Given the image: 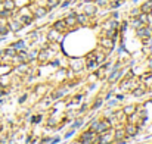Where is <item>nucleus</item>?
<instances>
[{
    "mask_svg": "<svg viewBox=\"0 0 152 144\" xmlns=\"http://www.w3.org/2000/svg\"><path fill=\"white\" fill-rule=\"evenodd\" d=\"M109 128H111V122L106 121V119L100 121V122H93L92 123V131H95L98 134H105V132L109 131Z\"/></svg>",
    "mask_w": 152,
    "mask_h": 144,
    "instance_id": "nucleus-1",
    "label": "nucleus"
},
{
    "mask_svg": "<svg viewBox=\"0 0 152 144\" xmlns=\"http://www.w3.org/2000/svg\"><path fill=\"white\" fill-rule=\"evenodd\" d=\"M137 35L140 38H151L152 37V28L149 25H142L140 28H137Z\"/></svg>",
    "mask_w": 152,
    "mask_h": 144,
    "instance_id": "nucleus-2",
    "label": "nucleus"
},
{
    "mask_svg": "<svg viewBox=\"0 0 152 144\" xmlns=\"http://www.w3.org/2000/svg\"><path fill=\"white\" fill-rule=\"evenodd\" d=\"M96 137V132L95 131H87L81 135V144H93V140Z\"/></svg>",
    "mask_w": 152,
    "mask_h": 144,
    "instance_id": "nucleus-3",
    "label": "nucleus"
},
{
    "mask_svg": "<svg viewBox=\"0 0 152 144\" xmlns=\"http://www.w3.org/2000/svg\"><path fill=\"white\" fill-rule=\"evenodd\" d=\"M53 28H55L56 31H59V33H64V31H67V30H68L65 19H59V21H56V22L53 24Z\"/></svg>",
    "mask_w": 152,
    "mask_h": 144,
    "instance_id": "nucleus-4",
    "label": "nucleus"
},
{
    "mask_svg": "<svg viewBox=\"0 0 152 144\" xmlns=\"http://www.w3.org/2000/svg\"><path fill=\"white\" fill-rule=\"evenodd\" d=\"M100 46H102V47H105L106 50H111V49L114 47V40H112V38H109V37H105V38H102Z\"/></svg>",
    "mask_w": 152,
    "mask_h": 144,
    "instance_id": "nucleus-5",
    "label": "nucleus"
},
{
    "mask_svg": "<svg viewBox=\"0 0 152 144\" xmlns=\"http://www.w3.org/2000/svg\"><path fill=\"white\" fill-rule=\"evenodd\" d=\"M140 12L143 13H152V0H148L140 6Z\"/></svg>",
    "mask_w": 152,
    "mask_h": 144,
    "instance_id": "nucleus-6",
    "label": "nucleus"
},
{
    "mask_svg": "<svg viewBox=\"0 0 152 144\" xmlns=\"http://www.w3.org/2000/svg\"><path fill=\"white\" fill-rule=\"evenodd\" d=\"M137 131H139V128H137L136 125H133V123H128V125L125 126V134H127V135H130V137L136 135V134H137Z\"/></svg>",
    "mask_w": 152,
    "mask_h": 144,
    "instance_id": "nucleus-7",
    "label": "nucleus"
},
{
    "mask_svg": "<svg viewBox=\"0 0 152 144\" xmlns=\"http://www.w3.org/2000/svg\"><path fill=\"white\" fill-rule=\"evenodd\" d=\"M84 13H86L87 16H90V15H95V13H96V5L87 3V5L84 6Z\"/></svg>",
    "mask_w": 152,
    "mask_h": 144,
    "instance_id": "nucleus-8",
    "label": "nucleus"
},
{
    "mask_svg": "<svg viewBox=\"0 0 152 144\" xmlns=\"http://www.w3.org/2000/svg\"><path fill=\"white\" fill-rule=\"evenodd\" d=\"M65 22H67V27H74L77 24V16L75 13H70L67 18H65Z\"/></svg>",
    "mask_w": 152,
    "mask_h": 144,
    "instance_id": "nucleus-9",
    "label": "nucleus"
},
{
    "mask_svg": "<svg viewBox=\"0 0 152 144\" xmlns=\"http://www.w3.org/2000/svg\"><path fill=\"white\" fill-rule=\"evenodd\" d=\"M77 16V24H81V25H87L89 22V16L86 13H81V15H75Z\"/></svg>",
    "mask_w": 152,
    "mask_h": 144,
    "instance_id": "nucleus-10",
    "label": "nucleus"
},
{
    "mask_svg": "<svg viewBox=\"0 0 152 144\" xmlns=\"http://www.w3.org/2000/svg\"><path fill=\"white\" fill-rule=\"evenodd\" d=\"M8 27H9V30H12V31H18V30H21L22 24H21L19 21H12V22L8 24Z\"/></svg>",
    "mask_w": 152,
    "mask_h": 144,
    "instance_id": "nucleus-11",
    "label": "nucleus"
},
{
    "mask_svg": "<svg viewBox=\"0 0 152 144\" xmlns=\"http://www.w3.org/2000/svg\"><path fill=\"white\" fill-rule=\"evenodd\" d=\"M47 13V9H44V8H37L36 11H34V16L36 18H42V16H44Z\"/></svg>",
    "mask_w": 152,
    "mask_h": 144,
    "instance_id": "nucleus-12",
    "label": "nucleus"
},
{
    "mask_svg": "<svg viewBox=\"0 0 152 144\" xmlns=\"http://www.w3.org/2000/svg\"><path fill=\"white\" fill-rule=\"evenodd\" d=\"M3 6H5V9L12 11L15 8V3H14V0H3Z\"/></svg>",
    "mask_w": 152,
    "mask_h": 144,
    "instance_id": "nucleus-13",
    "label": "nucleus"
},
{
    "mask_svg": "<svg viewBox=\"0 0 152 144\" xmlns=\"http://www.w3.org/2000/svg\"><path fill=\"white\" fill-rule=\"evenodd\" d=\"M5 55L9 56V57H15V56H16V49H15V47H9V49L5 50Z\"/></svg>",
    "mask_w": 152,
    "mask_h": 144,
    "instance_id": "nucleus-14",
    "label": "nucleus"
},
{
    "mask_svg": "<svg viewBox=\"0 0 152 144\" xmlns=\"http://www.w3.org/2000/svg\"><path fill=\"white\" fill-rule=\"evenodd\" d=\"M47 9H53L55 6H58L59 5V0H47Z\"/></svg>",
    "mask_w": 152,
    "mask_h": 144,
    "instance_id": "nucleus-15",
    "label": "nucleus"
},
{
    "mask_svg": "<svg viewBox=\"0 0 152 144\" xmlns=\"http://www.w3.org/2000/svg\"><path fill=\"white\" fill-rule=\"evenodd\" d=\"M58 37H59V31H56V30L53 28V30L49 33V40H56Z\"/></svg>",
    "mask_w": 152,
    "mask_h": 144,
    "instance_id": "nucleus-16",
    "label": "nucleus"
},
{
    "mask_svg": "<svg viewBox=\"0 0 152 144\" xmlns=\"http://www.w3.org/2000/svg\"><path fill=\"white\" fill-rule=\"evenodd\" d=\"M124 135H125V129H117L114 138H115V140H120V138H123Z\"/></svg>",
    "mask_w": 152,
    "mask_h": 144,
    "instance_id": "nucleus-17",
    "label": "nucleus"
},
{
    "mask_svg": "<svg viewBox=\"0 0 152 144\" xmlns=\"http://www.w3.org/2000/svg\"><path fill=\"white\" fill-rule=\"evenodd\" d=\"M112 141V137L111 135H103V137H100V143L102 144H109Z\"/></svg>",
    "mask_w": 152,
    "mask_h": 144,
    "instance_id": "nucleus-18",
    "label": "nucleus"
},
{
    "mask_svg": "<svg viewBox=\"0 0 152 144\" xmlns=\"http://www.w3.org/2000/svg\"><path fill=\"white\" fill-rule=\"evenodd\" d=\"M19 22H21V24H30V22H31V16H21V18H19Z\"/></svg>",
    "mask_w": 152,
    "mask_h": 144,
    "instance_id": "nucleus-19",
    "label": "nucleus"
},
{
    "mask_svg": "<svg viewBox=\"0 0 152 144\" xmlns=\"http://www.w3.org/2000/svg\"><path fill=\"white\" fill-rule=\"evenodd\" d=\"M131 25H133V27H134V28L137 30V28H140V27H142L143 24H142V22L139 21V18H136V19H133V22H131Z\"/></svg>",
    "mask_w": 152,
    "mask_h": 144,
    "instance_id": "nucleus-20",
    "label": "nucleus"
},
{
    "mask_svg": "<svg viewBox=\"0 0 152 144\" xmlns=\"http://www.w3.org/2000/svg\"><path fill=\"white\" fill-rule=\"evenodd\" d=\"M12 47H15L16 50H19V49H24V47H25V44H24V41H18V43H15Z\"/></svg>",
    "mask_w": 152,
    "mask_h": 144,
    "instance_id": "nucleus-21",
    "label": "nucleus"
},
{
    "mask_svg": "<svg viewBox=\"0 0 152 144\" xmlns=\"http://www.w3.org/2000/svg\"><path fill=\"white\" fill-rule=\"evenodd\" d=\"M109 3V0H96V5L98 6H106Z\"/></svg>",
    "mask_w": 152,
    "mask_h": 144,
    "instance_id": "nucleus-22",
    "label": "nucleus"
},
{
    "mask_svg": "<svg viewBox=\"0 0 152 144\" xmlns=\"http://www.w3.org/2000/svg\"><path fill=\"white\" fill-rule=\"evenodd\" d=\"M9 15H11V11H8V9H5V11L0 12V16H3V18H6V16H9Z\"/></svg>",
    "mask_w": 152,
    "mask_h": 144,
    "instance_id": "nucleus-23",
    "label": "nucleus"
},
{
    "mask_svg": "<svg viewBox=\"0 0 152 144\" xmlns=\"http://www.w3.org/2000/svg\"><path fill=\"white\" fill-rule=\"evenodd\" d=\"M146 25H149L152 28V13H148V21H146Z\"/></svg>",
    "mask_w": 152,
    "mask_h": 144,
    "instance_id": "nucleus-24",
    "label": "nucleus"
},
{
    "mask_svg": "<svg viewBox=\"0 0 152 144\" xmlns=\"http://www.w3.org/2000/svg\"><path fill=\"white\" fill-rule=\"evenodd\" d=\"M68 5H70V0H67V2H64V3H62V8H67Z\"/></svg>",
    "mask_w": 152,
    "mask_h": 144,
    "instance_id": "nucleus-25",
    "label": "nucleus"
},
{
    "mask_svg": "<svg viewBox=\"0 0 152 144\" xmlns=\"http://www.w3.org/2000/svg\"><path fill=\"white\" fill-rule=\"evenodd\" d=\"M78 125H81V121H77V122H75V123H74V128H77V126H78Z\"/></svg>",
    "mask_w": 152,
    "mask_h": 144,
    "instance_id": "nucleus-26",
    "label": "nucleus"
},
{
    "mask_svg": "<svg viewBox=\"0 0 152 144\" xmlns=\"http://www.w3.org/2000/svg\"><path fill=\"white\" fill-rule=\"evenodd\" d=\"M0 96H2V91H0Z\"/></svg>",
    "mask_w": 152,
    "mask_h": 144,
    "instance_id": "nucleus-27",
    "label": "nucleus"
},
{
    "mask_svg": "<svg viewBox=\"0 0 152 144\" xmlns=\"http://www.w3.org/2000/svg\"><path fill=\"white\" fill-rule=\"evenodd\" d=\"M0 129H2V126H0Z\"/></svg>",
    "mask_w": 152,
    "mask_h": 144,
    "instance_id": "nucleus-28",
    "label": "nucleus"
}]
</instances>
